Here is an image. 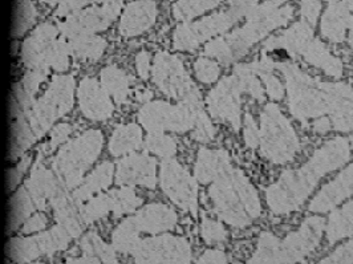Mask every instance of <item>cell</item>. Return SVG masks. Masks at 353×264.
Wrapping results in <instances>:
<instances>
[{"label": "cell", "instance_id": "1", "mask_svg": "<svg viewBox=\"0 0 353 264\" xmlns=\"http://www.w3.org/2000/svg\"><path fill=\"white\" fill-rule=\"evenodd\" d=\"M353 150L345 139L337 137L325 142L303 166L285 170L278 182L265 190V202L275 215H285L299 210L315 190L321 178L343 166Z\"/></svg>", "mask_w": 353, "mask_h": 264}, {"label": "cell", "instance_id": "2", "mask_svg": "<svg viewBox=\"0 0 353 264\" xmlns=\"http://www.w3.org/2000/svg\"><path fill=\"white\" fill-rule=\"evenodd\" d=\"M292 18L294 7L291 4L278 6L267 0L248 15V21L242 27L210 40L203 52L221 64H232L243 57L254 44L270 32L288 24Z\"/></svg>", "mask_w": 353, "mask_h": 264}, {"label": "cell", "instance_id": "3", "mask_svg": "<svg viewBox=\"0 0 353 264\" xmlns=\"http://www.w3.org/2000/svg\"><path fill=\"white\" fill-rule=\"evenodd\" d=\"M212 182L208 195L221 221L235 229H245L261 216L259 194L242 170L231 165V161Z\"/></svg>", "mask_w": 353, "mask_h": 264}, {"label": "cell", "instance_id": "4", "mask_svg": "<svg viewBox=\"0 0 353 264\" xmlns=\"http://www.w3.org/2000/svg\"><path fill=\"white\" fill-rule=\"evenodd\" d=\"M324 219L320 216L307 218L298 231L279 239L271 232H262L258 248L250 263H296L303 262L320 245L324 231Z\"/></svg>", "mask_w": 353, "mask_h": 264}, {"label": "cell", "instance_id": "5", "mask_svg": "<svg viewBox=\"0 0 353 264\" xmlns=\"http://www.w3.org/2000/svg\"><path fill=\"white\" fill-rule=\"evenodd\" d=\"M242 93H248L259 101L265 100V89L250 64L236 65L231 76L221 80L219 84L209 92L206 105L210 116L226 121L235 130H239Z\"/></svg>", "mask_w": 353, "mask_h": 264}, {"label": "cell", "instance_id": "6", "mask_svg": "<svg viewBox=\"0 0 353 264\" xmlns=\"http://www.w3.org/2000/svg\"><path fill=\"white\" fill-rule=\"evenodd\" d=\"M104 136L99 129H89L65 142L53 159L52 170L61 189L70 192L81 185L92 165L100 157Z\"/></svg>", "mask_w": 353, "mask_h": 264}, {"label": "cell", "instance_id": "7", "mask_svg": "<svg viewBox=\"0 0 353 264\" xmlns=\"http://www.w3.org/2000/svg\"><path fill=\"white\" fill-rule=\"evenodd\" d=\"M178 215L176 210L165 203H150L134 215L126 218L110 236V245L117 252L130 255L133 247L141 239V234L159 235L176 229Z\"/></svg>", "mask_w": 353, "mask_h": 264}, {"label": "cell", "instance_id": "8", "mask_svg": "<svg viewBox=\"0 0 353 264\" xmlns=\"http://www.w3.org/2000/svg\"><path fill=\"white\" fill-rule=\"evenodd\" d=\"M259 152L263 159L284 165L296 157L301 143L288 119L276 104L263 108L259 119Z\"/></svg>", "mask_w": 353, "mask_h": 264}, {"label": "cell", "instance_id": "9", "mask_svg": "<svg viewBox=\"0 0 353 264\" xmlns=\"http://www.w3.org/2000/svg\"><path fill=\"white\" fill-rule=\"evenodd\" d=\"M74 85L72 74H53L46 93L36 99L24 114L36 140L41 139L59 119L71 112L74 104Z\"/></svg>", "mask_w": 353, "mask_h": 264}, {"label": "cell", "instance_id": "10", "mask_svg": "<svg viewBox=\"0 0 353 264\" xmlns=\"http://www.w3.org/2000/svg\"><path fill=\"white\" fill-rule=\"evenodd\" d=\"M152 80L166 97L194 108H203L199 89L176 54L156 53L152 65Z\"/></svg>", "mask_w": 353, "mask_h": 264}, {"label": "cell", "instance_id": "11", "mask_svg": "<svg viewBox=\"0 0 353 264\" xmlns=\"http://www.w3.org/2000/svg\"><path fill=\"white\" fill-rule=\"evenodd\" d=\"M201 109L183 103L173 105L161 100L149 101L137 112V120L148 133H186L194 129Z\"/></svg>", "mask_w": 353, "mask_h": 264}, {"label": "cell", "instance_id": "12", "mask_svg": "<svg viewBox=\"0 0 353 264\" xmlns=\"http://www.w3.org/2000/svg\"><path fill=\"white\" fill-rule=\"evenodd\" d=\"M73 239L63 226L57 225L47 232L12 238L6 246V254L15 263H31L40 256H52L54 252L68 248Z\"/></svg>", "mask_w": 353, "mask_h": 264}, {"label": "cell", "instance_id": "13", "mask_svg": "<svg viewBox=\"0 0 353 264\" xmlns=\"http://www.w3.org/2000/svg\"><path fill=\"white\" fill-rule=\"evenodd\" d=\"M130 255L134 263H192V246L183 236L159 234L141 238Z\"/></svg>", "mask_w": 353, "mask_h": 264}, {"label": "cell", "instance_id": "14", "mask_svg": "<svg viewBox=\"0 0 353 264\" xmlns=\"http://www.w3.org/2000/svg\"><path fill=\"white\" fill-rule=\"evenodd\" d=\"M159 186L176 207L193 216L198 215V181L174 157L162 161Z\"/></svg>", "mask_w": 353, "mask_h": 264}, {"label": "cell", "instance_id": "15", "mask_svg": "<svg viewBox=\"0 0 353 264\" xmlns=\"http://www.w3.org/2000/svg\"><path fill=\"white\" fill-rule=\"evenodd\" d=\"M236 21L239 20L228 10L196 21L181 23L173 32V48L178 52H193L212 37L228 32Z\"/></svg>", "mask_w": 353, "mask_h": 264}, {"label": "cell", "instance_id": "16", "mask_svg": "<svg viewBox=\"0 0 353 264\" xmlns=\"http://www.w3.org/2000/svg\"><path fill=\"white\" fill-rule=\"evenodd\" d=\"M123 3L94 4L57 23L59 31L67 40L80 35H97L106 31L121 15Z\"/></svg>", "mask_w": 353, "mask_h": 264}, {"label": "cell", "instance_id": "17", "mask_svg": "<svg viewBox=\"0 0 353 264\" xmlns=\"http://www.w3.org/2000/svg\"><path fill=\"white\" fill-rule=\"evenodd\" d=\"M114 179L119 186H142L156 189L157 161L148 153H130L119 161Z\"/></svg>", "mask_w": 353, "mask_h": 264}, {"label": "cell", "instance_id": "18", "mask_svg": "<svg viewBox=\"0 0 353 264\" xmlns=\"http://www.w3.org/2000/svg\"><path fill=\"white\" fill-rule=\"evenodd\" d=\"M77 101L81 114L93 123L106 121L114 113V105L109 93L94 77L85 76L79 83Z\"/></svg>", "mask_w": 353, "mask_h": 264}, {"label": "cell", "instance_id": "19", "mask_svg": "<svg viewBox=\"0 0 353 264\" xmlns=\"http://www.w3.org/2000/svg\"><path fill=\"white\" fill-rule=\"evenodd\" d=\"M159 7L154 0H134L126 4L120 15L119 34L137 37L148 32L157 21Z\"/></svg>", "mask_w": 353, "mask_h": 264}, {"label": "cell", "instance_id": "20", "mask_svg": "<svg viewBox=\"0 0 353 264\" xmlns=\"http://www.w3.org/2000/svg\"><path fill=\"white\" fill-rule=\"evenodd\" d=\"M353 196V163L325 183L310 203V212L323 214L330 212Z\"/></svg>", "mask_w": 353, "mask_h": 264}, {"label": "cell", "instance_id": "21", "mask_svg": "<svg viewBox=\"0 0 353 264\" xmlns=\"http://www.w3.org/2000/svg\"><path fill=\"white\" fill-rule=\"evenodd\" d=\"M321 36L334 44L344 43L353 31V15L343 0H327L320 23Z\"/></svg>", "mask_w": 353, "mask_h": 264}, {"label": "cell", "instance_id": "22", "mask_svg": "<svg viewBox=\"0 0 353 264\" xmlns=\"http://www.w3.org/2000/svg\"><path fill=\"white\" fill-rule=\"evenodd\" d=\"M26 190L32 196L35 201L37 210L44 212L47 207V203L52 199L56 194L59 193L60 182L52 170H48L40 159V154L37 156L35 165L31 170V174L26 179L24 185Z\"/></svg>", "mask_w": 353, "mask_h": 264}, {"label": "cell", "instance_id": "23", "mask_svg": "<svg viewBox=\"0 0 353 264\" xmlns=\"http://www.w3.org/2000/svg\"><path fill=\"white\" fill-rule=\"evenodd\" d=\"M59 34L60 31L57 26H54L50 21H46L39 24L31 32V35L23 41L20 54H21V61L28 71L37 70L41 56L59 37Z\"/></svg>", "mask_w": 353, "mask_h": 264}, {"label": "cell", "instance_id": "24", "mask_svg": "<svg viewBox=\"0 0 353 264\" xmlns=\"http://www.w3.org/2000/svg\"><path fill=\"white\" fill-rule=\"evenodd\" d=\"M314 40V27L307 21L301 20L294 23L288 30L283 31L281 35L272 36L265 40V51L283 50L288 53H299Z\"/></svg>", "mask_w": 353, "mask_h": 264}, {"label": "cell", "instance_id": "25", "mask_svg": "<svg viewBox=\"0 0 353 264\" xmlns=\"http://www.w3.org/2000/svg\"><path fill=\"white\" fill-rule=\"evenodd\" d=\"M114 173L116 169L110 161L101 162L90 174L84 178L81 185L76 187L72 193V198L76 202V205L80 206L96 194L106 190L112 185Z\"/></svg>", "mask_w": 353, "mask_h": 264}, {"label": "cell", "instance_id": "26", "mask_svg": "<svg viewBox=\"0 0 353 264\" xmlns=\"http://www.w3.org/2000/svg\"><path fill=\"white\" fill-rule=\"evenodd\" d=\"M143 146V134L141 125L139 123H124L117 125L112 132L108 152L112 157H125Z\"/></svg>", "mask_w": 353, "mask_h": 264}, {"label": "cell", "instance_id": "27", "mask_svg": "<svg viewBox=\"0 0 353 264\" xmlns=\"http://www.w3.org/2000/svg\"><path fill=\"white\" fill-rule=\"evenodd\" d=\"M229 162L228 152L222 149L212 150L208 148H201L195 159V179L202 185L210 183Z\"/></svg>", "mask_w": 353, "mask_h": 264}, {"label": "cell", "instance_id": "28", "mask_svg": "<svg viewBox=\"0 0 353 264\" xmlns=\"http://www.w3.org/2000/svg\"><path fill=\"white\" fill-rule=\"evenodd\" d=\"M81 256L77 259H67V263H117L116 248L105 242L94 232H88L80 241Z\"/></svg>", "mask_w": 353, "mask_h": 264}, {"label": "cell", "instance_id": "29", "mask_svg": "<svg viewBox=\"0 0 353 264\" xmlns=\"http://www.w3.org/2000/svg\"><path fill=\"white\" fill-rule=\"evenodd\" d=\"M50 206L52 207L57 225L63 226L73 238H79L83 231L80 225L81 219L79 209H76V202L72 196L67 195V190H59L50 201Z\"/></svg>", "mask_w": 353, "mask_h": 264}, {"label": "cell", "instance_id": "30", "mask_svg": "<svg viewBox=\"0 0 353 264\" xmlns=\"http://www.w3.org/2000/svg\"><path fill=\"white\" fill-rule=\"evenodd\" d=\"M132 81L133 79L114 64L106 65L100 72L101 85L119 105L128 103V99L132 94Z\"/></svg>", "mask_w": 353, "mask_h": 264}, {"label": "cell", "instance_id": "31", "mask_svg": "<svg viewBox=\"0 0 353 264\" xmlns=\"http://www.w3.org/2000/svg\"><path fill=\"white\" fill-rule=\"evenodd\" d=\"M37 141L35 134L24 114H18L11 119L10 128V149L8 159L17 161L26 156V152Z\"/></svg>", "mask_w": 353, "mask_h": 264}, {"label": "cell", "instance_id": "32", "mask_svg": "<svg viewBox=\"0 0 353 264\" xmlns=\"http://www.w3.org/2000/svg\"><path fill=\"white\" fill-rule=\"evenodd\" d=\"M37 210L35 201L21 186L12 196L8 203V221H7V231L14 232L23 226V223Z\"/></svg>", "mask_w": 353, "mask_h": 264}, {"label": "cell", "instance_id": "33", "mask_svg": "<svg viewBox=\"0 0 353 264\" xmlns=\"http://www.w3.org/2000/svg\"><path fill=\"white\" fill-rule=\"evenodd\" d=\"M70 56H71L70 43L64 36H60L41 56L37 70L44 72L53 70L56 73H64L70 68Z\"/></svg>", "mask_w": 353, "mask_h": 264}, {"label": "cell", "instance_id": "34", "mask_svg": "<svg viewBox=\"0 0 353 264\" xmlns=\"http://www.w3.org/2000/svg\"><path fill=\"white\" fill-rule=\"evenodd\" d=\"M71 54L80 61L96 63L105 53L108 43L99 35H80L68 40Z\"/></svg>", "mask_w": 353, "mask_h": 264}, {"label": "cell", "instance_id": "35", "mask_svg": "<svg viewBox=\"0 0 353 264\" xmlns=\"http://www.w3.org/2000/svg\"><path fill=\"white\" fill-rule=\"evenodd\" d=\"M37 20V10L32 0H15L12 11L11 36L20 39L26 35Z\"/></svg>", "mask_w": 353, "mask_h": 264}, {"label": "cell", "instance_id": "36", "mask_svg": "<svg viewBox=\"0 0 353 264\" xmlns=\"http://www.w3.org/2000/svg\"><path fill=\"white\" fill-rule=\"evenodd\" d=\"M222 0H176L172 7L173 18L179 23L192 21L219 7Z\"/></svg>", "mask_w": 353, "mask_h": 264}, {"label": "cell", "instance_id": "37", "mask_svg": "<svg viewBox=\"0 0 353 264\" xmlns=\"http://www.w3.org/2000/svg\"><path fill=\"white\" fill-rule=\"evenodd\" d=\"M353 234V201L343 206L341 210L335 212L327 225V239L330 243H335L339 239Z\"/></svg>", "mask_w": 353, "mask_h": 264}, {"label": "cell", "instance_id": "38", "mask_svg": "<svg viewBox=\"0 0 353 264\" xmlns=\"http://www.w3.org/2000/svg\"><path fill=\"white\" fill-rule=\"evenodd\" d=\"M108 193L110 196L112 214L114 218H121L123 215L136 212L143 202L130 186H123L121 189L110 190Z\"/></svg>", "mask_w": 353, "mask_h": 264}, {"label": "cell", "instance_id": "39", "mask_svg": "<svg viewBox=\"0 0 353 264\" xmlns=\"http://www.w3.org/2000/svg\"><path fill=\"white\" fill-rule=\"evenodd\" d=\"M143 146L149 153L162 159H173L176 154V141L166 133H148Z\"/></svg>", "mask_w": 353, "mask_h": 264}, {"label": "cell", "instance_id": "40", "mask_svg": "<svg viewBox=\"0 0 353 264\" xmlns=\"http://www.w3.org/2000/svg\"><path fill=\"white\" fill-rule=\"evenodd\" d=\"M194 74L195 79L206 85L214 84L219 74H221V67L219 63L212 60L210 57H198L194 61Z\"/></svg>", "mask_w": 353, "mask_h": 264}, {"label": "cell", "instance_id": "41", "mask_svg": "<svg viewBox=\"0 0 353 264\" xmlns=\"http://www.w3.org/2000/svg\"><path fill=\"white\" fill-rule=\"evenodd\" d=\"M201 236L203 242L209 246L216 245V243H223L228 241V231L225 226L214 221L212 218L203 215L202 216V223H201Z\"/></svg>", "mask_w": 353, "mask_h": 264}, {"label": "cell", "instance_id": "42", "mask_svg": "<svg viewBox=\"0 0 353 264\" xmlns=\"http://www.w3.org/2000/svg\"><path fill=\"white\" fill-rule=\"evenodd\" d=\"M215 134H216V130L210 121L209 116L203 109H201L196 116V123H195L192 137L196 141L210 142L215 139Z\"/></svg>", "mask_w": 353, "mask_h": 264}, {"label": "cell", "instance_id": "43", "mask_svg": "<svg viewBox=\"0 0 353 264\" xmlns=\"http://www.w3.org/2000/svg\"><path fill=\"white\" fill-rule=\"evenodd\" d=\"M252 71L256 73L258 77H261L263 80L270 99H272L274 101L282 100L283 96H284V88H283L281 80L272 73L274 71H265V70H252Z\"/></svg>", "mask_w": 353, "mask_h": 264}, {"label": "cell", "instance_id": "44", "mask_svg": "<svg viewBox=\"0 0 353 264\" xmlns=\"http://www.w3.org/2000/svg\"><path fill=\"white\" fill-rule=\"evenodd\" d=\"M31 165V157L23 156L18 163L7 172V189L8 192H14L15 187L23 181L28 167Z\"/></svg>", "mask_w": 353, "mask_h": 264}, {"label": "cell", "instance_id": "45", "mask_svg": "<svg viewBox=\"0 0 353 264\" xmlns=\"http://www.w3.org/2000/svg\"><path fill=\"white\" fill-rule=\"evenodd\" d=\"M90 4H93V0H63L54 11V18H68L73 14L87 8Z\"/></svg>", "mask_w": 353, "mask_h": 264}, {"label": "cell", "instance_id": "46", "mask_svg": "<svg viewBox=\"0 0 353 264\" xmlns=\"http://www.w3.org/2000/svg\"><path fill=\"white\" fill-rule=\"evenodd\" d=\"M323 10L321 0H301V17L310 26L315 27Z\"/></svg>", "mask_w": 353, "mask_h": 264}, {"label": "cell", "instance_id": "47", "mask_svg": "<svg viewBox=\"0 0 353 264\" xmlns=\"http://www.w3.org/2000/svg\"><path fill=\"white\" fill-rule=\"evenodd\" d=\"M48 226V216L43 212H34L20 227L23 235H32L36 232H41Z\"/></svg>", "mask_w": 353, "mask_h": 264}, {"label": "cell", "instance_id": "48", "mask_svg": "<svg viewBox=\"0 0 353 264\" xmlns=\"http://www.w3.org/2000/svg\"><path fill=\"white\" fill-rule=\"evenodd\" d=\"M229 11L238 19H246L259 6V0H228Z\"/></svg>", "mask_w": 353, "mask_h": 264}, {"label": "cell", "instance_id": "49", "mask_svg": "<svg viewBox=\"0 0 353 264\" xmlns=\"http://www.w3.org/2000/svg\"><path fill=\"white\" fill-rule=\"evenodd\" d=\"M243 137L250 149H258L259 146V126L252 119L250 113L245 114V126H243Z\"/></svg>", "mask_w": 353, "mask_h": 264}, {"label": "cell", "instance_id": "50", "mask_svg": "<svg viewBox=\"0 0 353 264\" xmlns=\"http://www.w3.org/2000/svg\"><path fill=\"white\" fill-rule=\"evenodd\" d=\"M72 126L70 123H57L54 125L50 134L48 148L50 150H54L60 145L68 141V137L71 136Z\"/></svg>", "mask_w": 353, "mask_h": 264}, {"label": "cell", "instance_id": "51", "mask_svg": "<svg viewBox=\"0 0 353 264\" xmlns=\"http://www.w3.org/2000/svg\"><path fill=\"white\" fill-rule=\"evenodd\" d=\"M324 263H353V241L337 247L330 258L321 261Z\"/></svg>", "mask_w": 353, "mask_h": 264}, {"label": "cell", "instance_id": "52", "mask_svg": "<svg viewBox=\"0 0 353 264\" xmlns=\"http://www.w3.org/2000/svg\"><path fill=\"white\" fill-rule=\"evenodd\" d=\"M136 71L137 74L141 77L143 81L149 80L152 77V64H150V54L146 51H141L137 53L134 59Z\"/></svg>", "mask_w": 353, "mask_h": 264}, {"label": "cell", "instance_id": "53", "mask_svg": "<svg viewBox=\"0 0 353 264\" xmlns=\"http://www.w3.org/2000/svg\"><path fill=\"white\" fill-rule=\"evenodd\" d=\"M228 256L221 250H206L201 258L196 261L198 263H228Z\"/></svg>", "mask_w": 353, "mask_h": 264}, {"label": "cell", "instance_id": "54", "mask_svg": "<svg viewBox=\"0 0 353 264\" xmlns=\"http://www.w3.org/2000/svg\"><path fill=\"white\" fill-rule=\"evenodd\" d=\"M332 129V121L327 117H320L314 123V130L319 134H325Z\"/></svg>", "mask_w": 353, "mask_h": 264}, {"label": "cell", "instance_id": "55", "mask_svg": "<svg viewBox=\"0 0 353 264\" xmlns=\"http://www.w3.org/2000/svg\"><path fill=\"white\" fill-rule=\"evenodd\" d=\"M136 99L142 103V104H146L149 101H152L153 99V92L150 89H142V90H137L136 92Z\"/></svg>", "mask_w": 353, "mask_h": 264}, {"label": "cell", "instance_id": "56", "mask_svg": "<svg viewBox=\"0 0 353 264\" xmlns=\"http://www.w3.org/2000/svg\"><path fill=\"white\" fill-rule=\"evenodd\" d=\"M108 3H123V0H93V4H108Z\"/></svg>", "mask_w": 353, "mask_h": 264}, {"label": "cell", "instance_id": "57", "mask_svg": "<svg viewBox=\"0 0 353 264\" xmlns=\"http://www.w3.org/2000/svg\"><path fill=\"white\" fill-rule=\"evenodd\" d=\"M41 3H44V4H48V6H51V7H57L63 0H40Z\"/></svg>", "mask_w": 353, "mask_h": 264}, {"label": "cell", "instance_id": "58", "mask_svg": "<svg viewBox=\"0 0 353 264\" xmlns=\"http://www.w3.org/2000/svg\"><path fill=\"white\" fill-rule=\"evenodd\" d=\"M345 3V6L351 10V12H353V0H343Z\"/></svg>", "mask_w": 353, "mask_h": 264}, {"label": "cell", "instance_id": "59", "mask_svg": "<svg viewBox=\"0 0 353 264\" xmlns=\"http://www.w3.org/2000/svg\"><path fill=\"white\" fill-rule=\"evenodd\" d=\"M268 1H271L274 4H278V6H282L283 3H285L287 0H268Z\"/></svg>", "mask_w": 353, "mask_h": 264}]
</instances>
